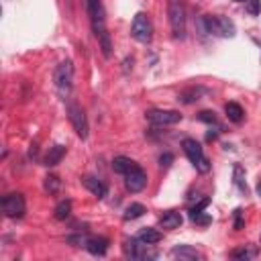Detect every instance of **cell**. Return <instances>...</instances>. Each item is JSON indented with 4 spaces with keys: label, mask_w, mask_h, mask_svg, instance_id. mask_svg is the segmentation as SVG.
Returning a JSON list of instances; mask_svg holds the SVG:
<instances>
[{
    "label": "cell",
    "mask_w": 261,
    "mask_h": 261,
    "mask_svg": "<svg viewBox=\"0 0 261 261\" xmlns=\"http://www.w3.org/2000/svg\"><path fill=\"white\" fill-rule=\"evenodd\" d=\"M84 2H86V10H88V16H90L92 33L96 35L104 57H110V53H112V43H110L108 31H106V16H104L102 0H84Z\"/></svg>",
    "instance_id": "6da1fadb"
},
{
    "label": "cell",
    "mask_w": 261,
    "mask_h": 261,
    "mask_svg": "<svg viewBox=\"0 0 261 261\" xmlns=\"http://www.w3.org/2000/svg\"><path fill=\"white\" fill-rule=\"evenodd\" d=\"M167 14L173 39L186 37V6L181 0H167Z\"/></svg>",
    "instance_id": "7a4b0ae2"
},
{
    "label": "cell",
    "mask_w": 261,
    "mask_h": 261,
    "mask_svg": "<svg viewBox=\"0 0 261 261\" xmlns=\"http://www.w3.org/2000/svg\"><path fill=\"white\" fill-rule=\"evenodd\" d=\"M181 147H184V153H186V157L190 159V163H192L200 173H208V171H210V161H208V157L204 155L202 145H200L196 139H184V141H181Z\"/></svg>",
    "instance_id": "3957f363"
},
{
    "label": "cell",
    "mask_w": 261,
    "mask_h": 261,
    "mask_svg": "<svg viewBox=\"0 0 261 261\" xmlns=\"http://www.w3.org/2000/svg\"><path fill=\"white\" fill-rule=\"evenodd\" d=\"M53 82H55V88H57V92H59L61 98L69 96L71 86H73V63H71L69 59L61 61V63L55 67V71H53Z\"/></svg>",
    "instance_id": "277c9868"
},
{
    "label": "cell",
    "mask_w": 261,
    "mask_h": 261,
    "mask_svg": "<svg viewBox=\"0 0 261 261\" xmlns=\"http://www.w3.org/2000/svg\"><path fill=\"white\" fill-rule=\"evenodd\" d=\"M204 31L214 37H234V22L226 16H206Z\"/></svg>",
    "instance_id": "5b68a950"
},
{
    "label": "cell",
    "mask_w": 261,
    "mask_h": 261,
    "mask_svg": "<svg viewBox=\"0 0 261 261\" xmlns=\"http://www.w3.org/2000/svg\"><path fill=\"white\" fill-rule=\"evenodd\" d=\"M130 35L139 43H149L153 39V24L145 12H137L130 24Z\"/></svg>",
    "instance_id": "8992f818"
},
{
    "label": "cell",
    "mask_w": 261,
    "mask_h": 261,
    "mask_svg": "<svg viewBox=\"0 0 261 261\" xmlns=\"http://www.w3.org/2000/svg\"><path fill=\"white\" fill-rule=\"evenodd\" d=\"M0 206H2L4 216H8V218H20V216H24V212H27L24 196L18 194V192L6 194V196L2 198V202H0Z\"/></svg>",
    "instance_id": "52a82bcc"
},
{
    "label": "cell",
    "mask_w": 261,
    "mask_h": 261,
    "mask_svg": "<svg viewBox=\"0 0 261 261\" xmlns=\"http://www.w3.org/2000/svg\"><path fill=\"white\" fill-rule=\"evenodd\" d=\"M67 118L75 130V135L80 139H88V118H86V112L84 108L77 104V102H69L67 104Z\"/></svg>",
    "instance_id": "ba28073f"
},
{
    "label": "cell",
    "mask_w": 261,
    "mask_h": 261,
    "mask_svg": "<svg viewBox=\"0 0 261 261\" xmlns=\"http://www.w3.org/2000/svg\"><path fill=\"white\" fill-rule=\"evenodd\" d=\"M151 245L139 241V239H124V245H122V251L128 259H155L157 253L155 251H149Z\"/></svg>",
    "instance_id": "9c48e42d"
},
{
    "label": "cell",
    "mask_w": 261,
    "mask_h": 261,
    "mask_svg": "<svg viewBox=\"0 0 261 261\" xmlns=\"http://www.w3.org/2000/svg\"><path fill=\"white\" fill-rule=\"evenodd\" d=\"M147 120L155 126H169V124H175L181 120V114L177 110H149L147 114Z\"/></svg>",
    "instance_id": "30bf717a"
},
{
    "label": "cell",
    "mask_w": 261,
    "mask_h": 261,
    "mask_svg": "<svg viewBox=\"0 0 261 261\" xmlns=\"http://www.w3.org/2000/svg\"><path fill=\"white\" fill-rule=\"evenodd\" d=\"M145 186H147V173H145L139 165L133 167L128 173H124V188H126L128 192L137 194V192H141Z\"/></svg>",
    "instance_id": "8fae6325"
},
{
    "label": "cell",
    "mask_w": 261,
    "mask_h": 261,
    "mask_svg": "<svg viewBox=\"0 0 261 261\" xmlns=\"http://www.w3.org/2000/svg\"><path fill=\"white\" fill-rule=\"evenodd\" d=\"M82 184L86 186V190L88 192H92L96 198H104L106 194H108V188H106V184L104 181H100L98 177H94V175H84L82 177Z\"/></svg>",
    "instance_id": "7c38bea8"
},
{
    "label": "cell",
    "mask_w": 261,
    "mask_h": 261,
    "mask_svg": "<svg viewBox=\"0 0 261 261\" xmlns=\"http://www.w3.org/2000/svg\"><path fill=\"white\" fill-rule=\"evenodd\" d=\"M169 255L173 259H179V261H196V259H202V255L194 247H190V245H177V247L171 249Z\"/></svg>",
    "instance_id": "4fadbf2b"
},
{
    "label": "cell",
    "mask_w": 261,
    "mask_h": 261,
    "mask_svg": "<svg viewBox=\"0 0 261 261\" xmlns=\"http://www.w3.org/2000/svg\"><path fill=\"white\" fill-rule=\"evenodd\" d=\"M86 251H90L92 255L102 257V255H106V251H108V241H106L104 237H90L88 243H86Z\"/></svg>",
    "instance_id": "5bb4252c"
},
{
    "label": "cell",
    "mask_w": 261,
    "mask_h": 261,
    "mask_svg": "<svg viewBox=\"0 0 261 261\" xmlns=\"http://www.w3.org/2000/svg\"><path fill=\"white\" fill-rule=\"evenodd\" d=\"M63 155H65V147H63V145H53V147H49V151H47L43 163H45L47 167H53V165H57V163L63 159Z\"/></svg>",
    "instance_id": "9a60e30c"
},
{
    "label": "cell",
    "mask_w": 261,
    "mask_h": 261,
    "mask_svg": "<svg viewBox=\"0 0 261 261\" xmlns=\"http://www.w3.org/2000/svg\"><path fill=\"white\" fill-rule=\"evenodd\" d=\"M181 220H184V218H181V214H179V212H175V210H169V212H165V214L161 216L159 224H161V228L173 230V228H179Z\"/></svg>",
    "instance_id": "2e32d148"
},
{
    "label": "cell",
    "mask_w": 261,
    "mask_h": 261,
    "mask_svg": "<svg viewBox=\"0 0 261 261\" xmlns=\"http://www.w3.org/2000/svg\"><path fill=\"white\" fill-rule=\"evenodd\" d=\"M137 239H139V241H143V243H147V245H155V243H159V241H161V232H159L157 228L145 226V228H141V230L137 232Z\"/></svg>",
    "instance_id": "e0dca14e"
},
{
    "label": "cell",
    "mask_w": 261,
    "mask_h": 261,
    "mask_svg": "<svg viewBox=\"0 0 261 261\" xmlns=\"http://www.w3.org/2000/svg\"><path fill=\"white\" fill-rule=\"evenodd\" d=\"M139 163H135L133 159H128V157H114V161H112V169L116 171V173H120V175H124V173H128L133 167H137Z\"/></svg>",
    "instance_id": "ac0fdd59"
},
{
    "label": "cell",
    "mask_w": 261,
    "mask_h": 261,
    "mask_svg": "<svg viewBox=\"0 0 261 261\" xmlns=\"http://www.w3.org/2000/svg\"><path fill=\"white\" fill-rule=\"evenodd\" d=\"M224 112H226V118H228L230 122H241V120L245 118V110H243L241 104H237V102H226Z\"/></svg>",
    "instance_id": "d6986e66"
},
{
    "label": "cell",
    "mask_w": 261,
    "mask_h": 261,
    "mask_svg": "<svg viewBox=\"0 0 261 261\" xmlns=\"http://www.w3.org/2000/svg\"><path fill=\"white\" fill-rule=\"evenodd\" d=\"M143 214H145V206L139 204V202H133L130 206H126L122 218H124V220H135V218H139V216H143Z\"/></svg>",
    "instance_id": "ffe728a7"
},
{
    "label": "cell",
    "mask_w": 261,
    "mask_h": 261,
    "mask_svg": "<svg viewBox=\"0 0 261 261\" xmlns=\"http://www.w3.org/2000/svg\"><path fill=\"white\" fill-rule=\"evenodd\" d=\"M71 212V202L69 200H61L57 206H55V218L57 220H65Z\"/></svg>",
    "instance_id": "44dd1931"
},
{
    "label": "cell",
    "mask_w": 261,
    "mask_h": 261,
    "mask_svg": "<svg viewBox=\"0 0 261 261\" xmlns=\"http://www.w3.org/2000/svg\"><path fill=\"white\" fill-rule=\"evenodd\" d=\"M255 255H257V251H255V249H249V247H239V249H234V251L230 253V257H234V259H241V261L253 259Z\"/></svg>",
    "instance_id": "7402d4cb"
},
{
    "label": "cell",
    "mask_w": 261,
    "mask_h": 261,
    "mask_svg": "<svg viewBox=\"0 0 261 261\" xmlns=\"http://www.w3.org/2000/svg\"><path fill=\"white\" fill-rule=\"evenodd\" d=\"M202 92H204L202 88H190V90H186V92L179 94V100L186 102V104H190V102H194V100H200V94H202Z\"/></svg>",
    "instance_id": "603a6c76"
},
{
    "label": "cell",
    "mask_w": 261,
    "mask_h": 261,
    "mask_svg": "<svg viewBox=\"0 0 261 261\" xmlns=\"http://www.w3.org/2000/svg\"><path fill=\"white\" fill-rule=\"evenodd\" d=\"M234 184L239 186L241 192H247V181H245V171L241 165H234Z\"/></svg>",
    "instance_id": "cb8c5ba5"
},
{
    "label": "cell",
    "mask_w": 261,
    "mask_h": 261,
    "mask_svg": "<svg viewBox=\"0 0 261 261\" xmlns=\"http://www.w3.org/2000/svg\"><path fill=\"white\" fill-rule=\"evenodd\" d=\"M59 186H61V181H59L57 175H47V177H45V192L55 194V192L59 190Z\"/></svg>",
    "instance_id": "d4e9b609"
},
{
    "label": "cell",
    "mask_w": 261,
    "mask_h": 261,
    "mask_svg": "<svg viewBox=\"0 0 261 261\" xmlns=\"http://www.w3.org/2000/svg\"><path fill=\"white\" fill-rule=\"evenodd\" d=\"M88 234H71V237H67V243H71V245H75V247H84L86 249V243H88Z\"/></svg>",
    "instance_id": "484cf974"
},
{
    "label": "cell",
    "mask_w": 261,
    "mask_h": 261,
    "mask_svg": "<svg viewBox=\"0 0 261 261\" xmlns=\"http://www.w3.org/2000/svg\"><path fill=\"white\" fill-rule=\"evenodd\" d=\"M208 202H210V200H208V198H204L202 202H198L196 206H192V208H190V218L194 220V218H196L198 214H202V210H204V208L208 206Z\"/></svg>",
    "instance_id": "4316f807"
},
{
    "label": "cell",
    "mask_w": 261,
    "mask_h": 261,
    "mask_svg": "<svg viewBox=\"0 0 261 261\" xmlns=\"http://www.w3.org/2000/svg\"><path fill=\"white\" fill-rule=\"evenodd\" d=\"M198 118H200L202 122H208V124H216V116H214V112H212V110H202V112L198 114Z\"/></svg>",
    "instance_id": "83f0119b"
},
{
    "label": "cell",
    "mask_w": 261,
    "mask_h": 261,
    "mask_svg": "<svg viewBox=\"0 0 261 261\" xmlns=\"http://www.w3.org/2000/svg\"><path fill=\"white\" fill-rule=\"evenodd\" d=\"M245 4H247V10H249L253 16L261 12V0H247Z\"/></svg>",
    "instance_id": "f1b7e54d"
},
{
    "label": "cell",
    "mask_w": 261,
    "mask_h": 261,
    "mask_svg": "<svg viewBox=\"0 0 261 261\" xmlns=\"http://www.w3.org/2000/svg\"><path fill=\"white\" fill-rule=\"evenodd\" d=\"M243 224H245V222H243V210L237 208V210H234V230H241Z\"/></svg>",
    "instance_id": "f546056e"
},
{
    "label": "cell",
    "mask_w": 261,
    "mask_h": 261,
    "mask_svg": "<svg viewBox=\"0 0 261 261\" xmlns=\"http://www.w3.org/2000/svg\"><path fill=\"white\" fill-rule=\"evenodd\" d=\"M171 161H173V155H171V153H163V155L159 157V165H161V167H169Z\"/></svg>",
    "instance_id": "4dcf8cb0"
},
{
    "label": "cell",
    "mask_w": 261,
    "mask_h": 261,
    "mask_svg": "<svg viewBox=\"0 0 261 261\" xmlns=\"http://www.w3.org/2000/svg\"><path fill=\"white\" fill-rule=\"evenodd\" d=\"M257 194H259V198H261V179H259V184H257Z\"/></svg>",
    "instance_id": "1f68e13d"
},
{
    "label": "cell",
    "mask_w": 261,
    "mask_h": 261,
    "mask_svg": "<svg viewBox=\"0 0 261 261\" xmlns=\"http://www.w3.org/2000/svg\"><path fill=\"white\" fill-rule=\"evenodd\" d=\"M237 2H247V0H237Z\"/></svg>",
    "instance_id": "d6a6232c"
}]
</instances>
